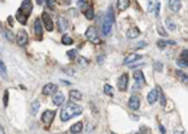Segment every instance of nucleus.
<instances>
[{"label":"nucleus","mask_w":188,"mask_h":134,"mask_svg":"<svg viewBox=\"0 0 188 134\" xmlns=\"http://www.w3.org/2000/svg\"><path fill=\"white\" fill-rule=\"evenodd\" d=\"M41 19H42V23L45 26V29L48 30V32H52L53 30V21L51 19V16L47 12H44L41 16Z\"/></svg>","instance_id":"0eeeda50"},{"label":"nucleus","mask_w":188,"mask_h":134,"mask_svg":"<svg viewBox=\"0 0 188 134\" xmlns=\"http://www.w3.org/2000/svg\"><path fill=\"white\" fill-rule=\"evenodd\" d=\"M34 32L36 35L37 40H41L42 35H44V29H42V24H41V19L40 18H36L35 22H34Z\"/></svg>","instance_id":"6e6552de"},{"label":"nucleus","mask_w":188,"mask_h":134,"mask_svg":"<svg viewBox=\"0 0 188 134\" xmlns=\"http://www.w3.org/2000/svg\"><path fill=\"white\" fill-rule=\"evenodd\" d=\"M21 10H22L23 13H25L29 17V15H30L32 11H33V3H32V0H23V3L21 5Z\"/></svg>","instance_id":"9d476101"},{"label":"nucleus","mask_w":188,"mask_h":134,"mask_svg":"<svg viewBox=\"0 0 188 134\" xmlns=\"http://www.w3.org/2000/svg\"><path fill=\"white\" fill-rule=\"evenodd\" d=\"M58 91V86L54 85V84H47L42 87V94L44 96H51V94H54L57 93Z\"/></svg>","instance_id":"1a4fd4ad"},{"label":"nucleus","mask_w":188,"mask_h":134,"mask_svg":"<svg viewBox=\"0 0 188 134\" xmlns=\"http://www.w3.org/2000/svg\"><path fill=\"white\" fill-rule=\"evenodd\" d=\"M104 58H105V56H99V57H98V63L101 64L103 62H104Z\"/></svg>","instance_id":"37998d69"},{"label":"nucleus","mask_w":188,"mask_h":134,"mask_svg":"<svg viewBox=\"0 0 188 134\" xmlns=\"http://www.w3.org/2000/svg\"><path fill=\"white\" fill-rule=\"evenodd\" d=\"M157 88H158V87H157ZM158 92H159L161 104H162V106H164V105H165V97H164V94H163V92H162V89H161V88H158Z\"/></svg>","instance_id":"f704fd0d"},{"label":"nucleus","mask_w":188,"mask_h":134,"mask_svg":"<svg viewBox=\"0 0 188 134\" xmlns=\"http://www.w3.org/2000/svg\"><path fill=\"white\" fill-rule=\"evenodd\" d=\"M77 63L80 64L81 67H86L88 64V60L84 57H77Z\"/></svg>","instance_id":"7c9ffc66"},{"label":"nucleus","mask_w":188,"mask_h":134,"mask_svg":"<svg viewBox=\"0 0 188 134\" xmlns=\"http://www.w3.org/2000/svg\"><path fill=\"white\" fill-rule=\"evenodd\" d=\"M39 109H40V101H39V100H34L32 103V105H30V112H32L33 116H35L37 114Z\"/></svg>","instance_id":"412c9836"},{"label":"nucleus","mask_w":188,"mask_h":134,"mask_svg":"<svg viewBox=\"0 0 188 134\" xmlns=\"http://www.w3.org/2000/svg\"><path fill=\"white\" fill-rule=\"evenodd\" d=\"M175 44H176L175 41H171V40H159L157 43V45L159 46L161 48H164L166 45H175Z\"/></svg>","instance_id":"393cba45"},{"label":"nucleus","mask_w":188,"mask_h":134,"mask_svg":"<svg viewBox=\"0 0 188 134\" xmlns=\"http://www.w3.org/2000/svg\"><path fill=\"white\" fill-rule=\"evenodd\" d=\"M84 16L87 19H93L94 18V11H93V9L89 7V9H87L86 11H84Z\"/></svg>","instance_id":"c85d7f7f"},{"label":"nucleus","mask_w":188,"mask_h":134,"mask_svg":"<svg viewBox=\"0 0 188 134\" xmlns=\"http://www.w3.org/2000/svg\"><path fill=\"white\" fill-rule=\"evenodd\" d=\"M148 1H150V5H148V11H152L153 5H157V3H156V0H148Z\"/></svg>","instance_id":"ea45409f"},{"label":"nucleus","mask_w":188,"mask_h":134,"mask_svg":"<svg viewBox=\"0 0 188 134\" xmlns=\"http://www.w3.org/2000/svg\"><path fill=\"white\" fill-rule=\"evenodd\" d=\"M159 129H161V132H162V133H166V130H165L164 126H162V125H161V126H159Z\"/></svg>","instance_id":"c03bdc74"},{"label":"nucleus","mask_w":188,"mask_h":134,"mask_svg":"<svg viewBox=\"0 0 188 134\" xmlns=\"http://www.w3.org/2000/svg\"><path fill=\"white\" fill-rule=\"evenodd\" d=\"M36 3H37L39 5H41V4L44 3V0H36Z\"/></svg>","instance_id":"de8ad7c7"},{"label":"nucleus","mask_w":188,"mask_h":134,"mask_svg":"<svg viewBox=\"0 0 188 134\" xmlns=\"http://www.w3.org/2000/svg\"><path fill=\"white\" fill-rule=\"evenodd\" d=\"M159 7H161V4L159 3H157V5H156V11H154V13H156V16H158L159 15Z\"/></svg>","instance_id":"a19ab883"},{"label":"nucleus","mask_w":188,"mask_h":134,"mask_svg":"<svg viewBox=\"0 0 188 134\" xmlns=\"http://www.w3.org/2000/svg\"><path fill=\"white\" fill-rule=\"evenodd\" d=\"M139 35H140V30H139V28H136V27L130 28V29L127 32V38H128V39H130V40L136 39Z\"/></svg>","instance_id":"2eb2a0df"},{"label":"nucleus","mask_w":188,"mask_h":134,"mask_svg":"<svg viewBox=\"0 0 188 134\" xmlns=\"http://www.w3.org/2000/svg\"><path fill=\"white\" fill-rule=\"evenodd\" d=\"M176 75L180 77V80L183 82V84H186V85H188V75L187 74H184L183 71H180V70H177L176 71Z\"/></svg>","instance_id":"b1692460"},{"label":"nucleus","mask_w":188,"mask_h":134,"mask_svg":"<svg viewBox=\"0 0 188 134\" xmlns=\"http://www.w3.org/2000/svg\"><path fill=\"white\" fill-rule=\"evenodd\" d=\"M128 84H129V76H128L127 73L122 74L117 80V86H118V89L124 92L128 89Z\"/></svg>","instance_id":"39448f33"},{"label":"nucleus","mask_w":188,"mask_h":134,"mask_svg":"<svg viewBox=\"0 0 188 134\" xmlns=\"http://www.w3.org/2000/svg\"><path fill=\"white\" fill-rule=\"evenodd\" d=\"M52 100H53V103L56 105H58V106H61L63 103H64V100H65V98H64V96H63V93H54V96L52 97Z\"/></svg>","instance_id":"f3484780"},{"label":"nucleus","mask_w":188,"mask_h":134,"mask_svg":"<svg viewBox=\"0 0 188 134\" xmlns=\"http://www.w3.org/2000/svg\"><path fill=\"white\" fill-rule=\"evenodd\" d=\"M130 5V0H117V9L120 11H124Z\"/></svg>","instance_id":"a211bd4d"},{"label":"nucleus","mask_w":188,"mask_h":134,"mask_svg":"<svg viewBox=\"0 0 188 134\" xmlns=\"http://www.w3.org/2000/svg\"><path fill=\"white\" fill-rule=\"evenodd\" d=\"M153 69L156 71H159V73H161V71L163 70V64L161 63V62H154V63H153Z\"/></svg>","instance_id":"2f4dec72"},{"label":"nucleus","mask_w":188,"mask_h":134,"mask_svg":"<svg viewBox=\"0 0 188 134\" xmlns=\"http://www.w3.org/2000/svg\"><path fill=\"white\" fill-rule=\"evenodd\" d=\"M169 9L173 12H179L181 9V0H169Z\"/></svg>","instance_id":"4468645a"},{"label":"nucleus","mask_w":188,"mask_h":134,"mask_svg":"<svg viewBox=\"0 0 188 134\" xmlns=\"http://www.w3.org/2000/svg\"><path fill=\"white\" fill-rule=\"evenodd\" d=\"M46 4L49 9H54L56 6V0H46Z\"/></svg>","instance_id":"c9c22d12"},{"label":"nucleus","mask_w":188,"mask_h":134,"mask_svg":"<svg viewBox=\"0 0 188 134\" xmlns=\"http://www.w3.org/2000/svg\"><path fill=\"white\" fill-rule=\"evenodd\" d=\"M84 1H86V0H80V1H78V4H80V5H83Z\"/></svg>","instance_id":"09e8293b"},{"label":"nucleus","mask_w":188,"mask_h":134,"mask_svg":"<svg viewBox=\"0 0 188 134\" xmlns=\"http://www.w3.org/2000/svg\"><path fill=\"white\" fill-rule=\"evenodd\" d=\"M82 111H83V108H82V106L75 104V103L69 101L68 104L62 109V111H61V120H62L63 122H66V121H69L70 118L76 117V116H78L80 114H82Z\"/></svg>","instance_id":"f257e3e1"},{"label":"nucleus","mask_w":188,"mask_h":134,"mask_svg":"<svg viewBox=\"0 0 188 134\" xmlns=\"http://www.w3.org/2000/svg\"><path fill=\"white\" fill-rule=\"evenodd\" d=\"M115 22V16H113V11L112 9L110 7L108 11L106 13V17L104 18V22H103V27H101V32L105 36H108L111 34V30H112V24Z\"/></svg>","instance_id":"f03ea898"},{"label":"nucleus","mask_w":188,"mask_h":134,"mask_svg":"<svg viewBox=\"0 0 188 134\" xmlns=\"http://www.w3.org/2000/svg\"><path fill=\"white\" fill-rule=\"evenodd\" d=\"M7 101H8V92L5 91V92H4V106H5V108H6L7 104H8Z\"/></svg>","instance_id":"4c0bfd02"},{"label":"nucleus","mask_w":188,"mask_h":134,"mask_svg":"<svg viewBox=\"0 0 188 134\" xmlns=\"http://www.w3.org/2000/svg\"><path fill=\"white\" fill-rule=\"evenodd\" d=\"M69 96H70V99H73V100H81L82 99V93L76 89H73L69 92Z\"/></svg>","instance_id":"aec40b11"},{"label":"nucleus","mask_w":188,"mask_h":134,"mask_svg":"<svg viewBox=\"0 0 188 134\" xmlns=\"http://www.w3.org/2000/svg\"><path fill=\"white\" fill-rule=\"evenodd\" d=\"M177 64H179L180 67H182V68H187V67H188V60L181 58V59L177 60Z\"/></svg>","instance_id":"473e14b6"},{"label":"nucleus","mask_w":188,"mask_h":134,"mask_svg":"<svg viewBox=\"0 0 188 134\" xmlns=\"http://www.w3.org/2000/svg\"><path fill=\"white\" fill-rule=\"evenodd\" d=\"M74 43V40L71 39L70 35H68V34H64L63 38H62V44L63 45H71Z\"/></svg>","instance_id":"a878e982"},{"label":"nucleus","mask_w":188,"mask_h":134,"mask_svg":"<svg viewBox=\"0 0 188 134\" xmlns=\"http://www.w3.org/2000/svg\"><path fill=\"white\" fill-rule=\"evenodd\" d=\"M54 116H56V111L54 110H45L44 111V114L41 115V121L46 126V128H48L49 126H51V123L54 120Z\"/></svg>","instance_id":"7ed1b4c3"},{"label":"nucleus","mask_w":188,"mask_h":134,"mask_svg":"<svg viewBox=\"0 0 188 134\" xmlns=\"http://www.w3.org/2000/svg\"><path fill=\"white\" fill-rule=\"evenodd\" d=\"M182 59H187L188 60V50H183L181 52V56H180Z\"/></svg>","instance_id":"58836bf2"},{"label":"nucleus","mask_w":188,"mask_h":134,"mask_svg":"<svg viewBox=\"0 0 188 134\" xmlns=\"http://www.w3.org/2000/svg\"><path fill=\"white\" fill-rule=\"evenodd\" d=\"M86 38L89 40L92 44H94V45L100 44V39H99L98 33H96V30H95L94 27H89L86 30Z\"/></svg>","instance_id":"20e7f679"},{"label":"nucleus","mask_w":188,"mask_h":134,"mask_svg":"<svg viewBox=\"0 0 188 134\" xmlns=\"http://www.w3.org/2000/svg\"><path fill=\"white\" fill-rule=\"evenodd\" d=\"M128 106H129V109L133 110V111L139 109L140 108V99H139V97H137V96H132L129 101H128Z\"/></svg>","instance_id":"9b49d317"},{"label":"nucleus","mask_w":188,"mask_h":134,"mask_svg":"<svg viewBox=\"0 0 188 134\" xmlns=\"http://www.w3.org/2000/svg\"><path fill=\"white\" fill-rule=\"evenodd\" d=\"M16 18L18 19V22H19V23H22V24H27L28 16H27L25 13H23V12H22V10H21V9H19L18 11H17V13H16Z\"/></svg>","instance_id":"6ab92c4d"},{"label":"nucleus","mask_w":188,"mask_h":134,"mask_svg":"<svg viewBox=\"0 0 188 134\" xmlns=\"http://www.w3.org/2000/svg\"><path fill=\"white\" fill-rule=\"evenodd\" d=\"M158 96H159V92H158V88L157 89H152L151 92H150V93H148L147 94V101H148V104H154V103L158 100V98H159V97H158Z\"/></svg>","instance_id":"ddd939ff"},{"label":"nucleus","mask_w":188,"mask_h":134,"mask_svg":"<svg viewBox=\"0 0 188 134\" xmlns=\"http://www.w3.org/2000/svg\"><path fill=\"white\" fill-rule=\"evenodd\" d=\"M57 27H58V30L59 32H65L69 27V22L68 19L64 18V17H59L58 21H57Z\"/></svg>","instance_id":"f8f14e48"},{"label":"nucleus","mask_w":188,"mask_h":134,"mask_svg":"<svg viewBox=\"0 0 188 134\" xmlns=\"http://www.w3.org/2000/svg\"><path fill=\"white\" fill-rule=\"evenodd\" d=\"M0 70H1V76H6V67L3 63V60H1V63H0Z\"/></svg>","instance_id":"e433bc0d"},{"label":"nucleus","mask_w":188,"mask_h":134,"mask_svg":"<svg viewBox=\"0 0 188 134\" xmlns=\"http://www.w3.org/2000/svg\"><path fill=\"white\" fill-rule=\"evenodd\" d=\"M157 32L159 33L161 35H166V32H164V30H163V28H162V27H158V29H157Z\"/></svg>","instance_id":"79ce46f5"},{"label":"nucleus","mask_w":188,"mask_h":134,"mask_svg":"<svg viewBox=\"0 0 188 134\" xmlns=\"http://www.w3.org/2000/svg\"><path fill=\"white\" fill-rule=\"evenodd\" d=\"M5 36H6V39L8 40V41H13L15 40V35H13V33L11 32V30H5Z\"/></svg>","instance_id":"c756f323"},{"label":"nucleus","mask_w":188,"mask_h":134,"mask_svg":"<svg viewBox=\"0 0 188 134\" xmlns=\"http://www.w3.org/2000/svg\"><path fill=\"white\" fill-rule=\"evenodd\" d=\"M165 26H166V29H170V30L176 29V24L174 23V21L171 18H166L165 19Z\"/></svg>","instance_id":"bb28decb"},{"label":"nucleus","mask_w":188,"mask_h":134,"mask_svg":"<svg viewBox=\"0 0 188 134\" xmlns=\"http://www.w3.org/2000/svg\"><path fill=\"white\" fill-rule=\"evenodd\" d=\"M141 132H150V129H146L145 127H141Z\"/></svg>","instance_id":"49530a36"},{"label":"nucleus","mask_w":188,"mask_h":134,"mask_svg":"<svg viewBox=\"0 0 188 134\" xmlns=\"http://www.w3.org/2000/svg\"><path fill=\"white\" fill-rule=\"evenodd\" d=\"M144 46H146V44H145V43H140L139 45H137V48H140V47H144Z\"/></svg>","instance_id":"a18cd8bd"},{"label":"nucleus","mask_w":188,"mask_h":134,"mask_svg":"<svg viewBox=\"0 0 188 134\" xmlns=\"http://www.w3.org/2000/svg\"><path fill=\"white\" fill-rule=\"evenodd\" d=\"M134 79H135V81H137V82H142V84H145V77H144V74H142V71L141 70H137V71H135L134 73Z\"/></svg>","instance_id":"5701e85b"},{"label":"nucleus","mask_w":188,"mask_h":134,"mask_svg":"<svg viewBox=\"0 0 188 134\" xmlns=\"http://www.w3.org/2000/svg\"><path fill=\"white\" fill-rule=\"evenodd\" d=\"M140 58H142L140 55H136V53H132V55H129V56H127L125 58H124V60H123V63L127 65V64H132L133 62H136V60H139Z\"/></svg>","instance_id":"dca6fc26"},{"label":"nucleus","mask_w":188,"mask_h":134,"mask_svg":"<svg viewBox=\"0 0 188 134\" xmlns=\"http://www.w3.org/2000/svg\"><path fill=\"white\" fill-rule=\"evenodd\" d=\"M28 39H29V38H28V34H27L25 30H19V32L17 33L16 41H17L18 46H21V47L25 46V45L28 44Z\"/></svg>","instance_id":"423d86ee"},{"label":"nucleus","mask_w":188,"mask_h":134,"mask_svg":"<svg viewBox=\"0 0 188 134\" xmlns=\"http://www.w3.org/2000/svg\"><path fill=\"white\" fill-rule=\"evenodd\" d=\"M82 129H83V125H82V122H76L75 125H73V126H71L70 132H71V133H80V132H82Z\"/></svg>","instance_id":"4be33fe9"},{"label":"nucleus","mask_w":188,"mask_h":134,"mask_svg":"<svg viewBox=\"0 0 188 134\" xmlns=\"http://www.w3.org/2000/svg\"><path fill=\"white\" fill-rule=\"evenodd\" d=\"M66 55L69 56V58H70V59H75V58H77V57H76V55H77V51H76V50L68 51V53H66Z\"/></svg>","instance_id":"72a5a7b5"},{"label":"nucleus","mask_w":188,"mask_h":134,"mask_svg":"<svg viewBox=\"0 0 188 134\" xmlns=\"http://www.w3.org/2000/svg\"><path fill=\"white\" fill-rule=\"evenodd\" d=\"M104 93L107 94L108 97H113V88L110 85H105L104 86Z\"/></svg>","instance_id":"cd10ccee"}]
</instances>
